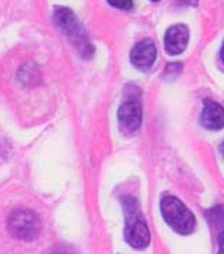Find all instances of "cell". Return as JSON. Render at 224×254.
<instances>
[{
  "label": "cell",
  "instance_id": "obj_1",
  "mask_svg": "<svg viewBox=\"0 0 224 254\" xmlns=\"http://www.w3.org/2000/svg\"><path fill=\"white\" fill-rule=\"evenodd\" d=\"M124 214H126V230L124 239L133 249L143 250L150 243V231L146 220L143 217L137 200L126 196L121 198Z\"/></svg>",
  "mask_w": 224,
  "mask_h": 254
},
{
  "label": "cell",
  "instance_id": "obj_2",
  "mask_svg": "<svg viewBox=\"0 0 224 254\" xmlns=\"http://www.w3.org/2000/svg\"><path fill=\"white\" fill-rule=\"evenodd\" d=\"M163 219L178 234H190L196 229V217L178 198L165 196L160 201Z\"/></svg>",
  "mask_w": 224,
  "mask_h": 254
},
{
  "label": "cell",
  "instance_id": "obj_3",
  "mask_svg": "<svg viewBox=\"0 0 224 254\" xmlns=\"http://www.w3.org/2000/svg\"><path fill=\"white\" fill-rule=\"evenodd\" d=\"M55 22L59 26L60 30L70 39L71 43L80 50V53L84 58H87L93 53V46L90 45L83 26L71 10L66 9V7H56L55 9Z\"/></svg>",
  "mask_w": 224,
  "mask_h": 254
},
{
  "label": "cell",
  "instance_id": "obj_4",
  "mask_svg": "<svg viewBox=\"0 0 224 254\" xmlns=\"http://www.w3.org/2000/svg\"><path fill=\"white\" fill-rule=\"evenodd\" d=\"M7 229L12 233L13 237L23 242H32L39 237L42 223L33 210L17 208L12 211L7 219Z\"/></svg>",
  "mask_w": 224,
  "mask_h": 254
},
{
  "label": "cell",
  "instance_id": "obj_5",
  "mask_svg": "<svg viewBox=\"0 0 224 254\" xmlns=\"http://www.w3.org/2000/svg\"><path fill=\"white\" fill-rule=\"evenodd\" d=\"M118 125L123 133L133 134L142 126V103L139 97H127L118 109Z\"/></svg>",
  "mask_w": 224,
  "mask_h": 254
},
{
  "label": "cell",
  "instance_id": "obj_6",
  "mask_svg": "<svg viewBox=\"0 0 224 254\" xmlns=\"http://www.w3.org/2000/svg\"><path fill=\"white\" fill-rule=\"evenodd\" d=\"M189 43V29L184 24L171 26L166 32V52L171 56H177L184 52Z\"/></svg>",
  "mask_w": 224,
  "mask_h": 254
},
{
  "label": "cell",
  "instance_id": "obj_7",
  "mask_svg": "<svg viewBox=\"0 0 224 254\" xmlns=\"http://www.w3.org/2000/svg\"><path fill=\"white\" fill-rule=\"evenodd\" d=\"M130 60L137 69L147 70L152 67L156 60V46L150 39L139 42L130 52Z\"/></svg>",
  "mask_w": 224,
  "mask_h": 254
},
{
  "label": "cell",
  "instance_id": "obj_8",
  "mask_svg": "<svg viewBox=\"0 0 224 254\" xmlns=\"http://www.w3.org/2000/svg\"><path fill=\"white\" fill-rule=\"evenodd\" d=\"M201 125L209 130H220L224 127V109L216 102L206 100L200 119Z\"/></svg>",
  "mask_w": 224,
  "mask_h": 254
},
{
  "label": "cell",
  "instance_id": "obj_9",
  "mask_svg": "<svg viewBox=\"0 0 224 254\" xmlns=\"http://www.w3.org/2000/svg\"><path fill=\"white\" fill-rule=\"evenodd\" d=\"M209 220L213 224H216L217 227H224V207L223 206H217L213 207L212 210L207 211Z\"/></svg>",
  "mask_w": 224,
  "mask_h": 254
},
{
  "label": "cell",
  "instance_id": "obj_10",
  "mask_svg": "<svg viewBox=\"0 0 224 254\" xmlns=\"http://www.w3.org/2000/svg\"><path fill=\"white\" fill-rule=\"evenodd\" d=\"M112 6L117 7V9H123V10H129L133 6V0H107Z\"/></svg>",
  "mask_w": 224,
  "mask_h": 254
},
{
  "label": "cell",
  "instance_id": "obj_11",
  "mask_svg": "<svg viewBox=\"0 0 224 254\" xmlns=\"http://www.w3.org/2000/svg\"><path fill=\"white\" fill-rule=\"evenodd\" d=\"M49 254H77L74 250H71L70 247H56L55 250H52Z\"/></svg>",
  "mask_w": 224,
  "mask_h": 254
},
{
  "label": "cell",
  "instance_id": "obj_12",
  "mask_svg": "<svg viewBox=\"0 0 224 254\" xmlns=\"http://www.w3.org/2000/svg\"><path fill=\"white\" fill-rule=\"evenodd\" d=\"M219 249H224V230L219 234Z\"/></svg>",
  "mask_w": 224,
  "mask_h": 254
},
{
  "label": "cell",
  "instance_id": "obj_13",
  "mask_svg": "<svg viewBox=\"0 0 224 254\" xmlns=\"http://www.w3.org/2000/svg\"><path fill=\"white\" fill-rule=\"evenodd\" d=\"M199 0H180V3L183 4H187V6H196Z\"/></svg>",
  "mask_w": 224,
  "mask_h": 254
},
{
  "label": "cell",
  "instance_id": "obj_14",
  "mask_svg": "<svg viewBox=\"0 0 224 254\" xmlns=\"http://www.w3.org/2000/svg\"><path fill=\"white\" fill-rule=\"evenodd\" d=\"M220 58H222V60H223V63H224V43H223V47H222V52H220Z\"/></svg>",
  "mask_w": 224,
  "mask_h": 254
},
{
  "label": "cell",
  "instance_id": "obj_15",
  "mask_svg": "<svg viewBox=\"0 0 224 254\" xmlns=\"http://www.w3.org/2000/svg\"><path fill=\"white\" fill-rule=\"evenodd\" d=\"M220 151H222V154H223V157H224V141H223V144L220 146Z\"/></svg>",
  "mask_w": 224,
  "mask_h": 254
},
{
  "label": "cell",
  "instance_id": "obj_16",
  "mask_svg": "<svg viewBox=\"0 0 224 254\" xmlns=\"http://www.w3.org/2000/svg\"><path fill=\"white\" fill-rule=\"evenodd\" d=\"M219 254H224V249H219Z\"/></svg>",
  "mask_w": 224,
  "mask_h": 254
},
{
  "label": "cell",
  "instance_id": "obj_17",
  "mask_svg": "<svg viewBox=\"0 0 224 254\" xmlns=\"http://www.w3.org/2000/svg\"><path fill=\"white\" fill-rule=\"evenodd\" d=\"M152 1H159V0H152Z\"/></svg>",
  "mask_w": 224,
  "mask_h": 254
}]
</instances>
